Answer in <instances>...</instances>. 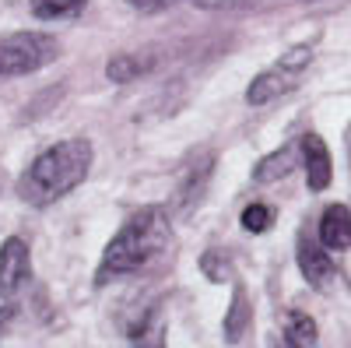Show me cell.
Segmentation results:
<instances>
[{
    "mask_svg": "<svg viewBox=\"0 0 351 348\" xmlns=\"http://www.w3.org/2000/svg\"><path fill=\"white\" fill-rule=\"evenodd\" d=\"M172 246V218L165 208L158 205H148L134 211L120 232L109 240V246L102 250V260H99V271H95V285H109L116 278H130V275H141L148 271L152 264L169 253Z\"/></svg>",
    "mask_w": 351,
    "mask_h": 348,
    "instance_id": "1",
    "label": "cell"
},
{
    "mask_svg": "<svg viewBox=\"0 0 351 348\" xmlns=\"http://www.w3.org/2000/svg\"><path fill=\"white\" fill-rule=\"evenodd\" d=\"M95 162V148L88 137H67L32 159L18 180V197L32 208H49L71 190H77Z\"/></svg>",
    "mask_w": 351,
    "mask_h": 348,
    "instance_id": "2",
    "label": "cell"
},
{
    "mask_svg": "<svg viewBox=\"0 0 351 348\" xmlns=\"http://www.w3.org/2000/svg\"><path fill=\"white\" fill-rule=\"evenodd\" d=\"M60 56V43L46 32H11L0 36V81L36 74Z\"/></svg>",
    "mask_w": 351,
    "mask_h": 348,
    "instance_id": "3",
    "label": "cell"
},
{
    "mask_svg": "<svg viewBox=\"0 0 351 348\" xmlns=\"http://www.w3.org/2000/svg\"><path fill=\"white\" fill-rule=\"evenodd\" d=\"M309 60H313V49H309V46L288 49L271 71H263V74H256V78L250 81L246 102H250V106H267V102L288 95V92L299 84V78H302V71L309 67Z\"/></svg>",
    "mask_w": 351,
    "mask_h": 348,
    "instance_id": "4",
    "label": "cell"
},
{
    "mask_svg": "<svg viewBox=\"0 0 351 348\" xmlns=\"http://www.w3.org/2000/svg\"><path fill=\"white\" fill-rule=\"evenodd\" d=\"M299 165L306 169V183L309 190H327L334 180V162H330V148L324 144L319 134H302L299 137Z\"/></svg>",
    "mask_w": 351,
    "mask_h": 348,
    "instance_id": "5",
    "label": "cell"
},
{
    "mask_svg": "<svg viewBox=\"0 0 351 348\" xmlns=\"http://www.w3.org/2000/svg\"><path fill=\"white\" fill-rule=\"evenodd\" d=\"M32 278V250L25 240L11 236L0 243V292H18Z\"/></svg>",
    "mask_w": 351,
    "mask_h": 348,
    "instance_id": "6",
    "label": "cell"
},
{
    "mask_svg": "<svg viewBox=\"0 0 351 348\" xmlns=\"http://www.w3.org/2000/svg\"><path fill=\"white\" fill-rule=\"evenodd\" d=\"M299 268H302V275H306V281L313 288H327L334 281V260H330L324 243L316 246V243L302 240L299 243Z\"/></svg>",
    "mask_w": 351,
    "mask_h": 348,
    "instance_id": "7",
    "label": "cell"
},
{
    "mask_svg": "<svg viewBox=\"0 0 351 348\" xmlns=\"http://www.w3.org/2000/svg\"><path fill=\"white\" fill-rule=\"evenodd\" d=\"M319 243L327 250H348L351 246V211L344 205H330L319 218Z\"/></svg>",
    "mask_w": 351,
    "mask_h": 348,
    "instance_id": "8",
    "label": "cell"
},
{
    "mask_svg": "<svg viewBox=\"0 0 351 348\" xmlns=\"http://www.w3.org/2000/svg\"><path fill=\"white\" fill-rule=\"evenodd\" d=\"M295 165H299V141H291V144H285V148L263 155V159L256 162L253 180H256V183H278V180H285Z\"/></svg>",
    "mask_w": 351,
    "mask_h": 348,
    "instance_id": "9",
    "label": "cell"
},
{
    "mask_svg": "<svg viewBox=\"0 0 351 348\" xmlns=\"http://www.w3.org/2000/svg\"><path fill=\"white\" fill-rule=\"evenodd\" d=\"M250 324H253V310L246 303V288L236 285V292H232V306L225 313V341H232V345L243 341V334L250 331Z\"/></svg>",
    "mask_w": 351,
    "mask_h": 348,
    "instance_id": "10",
    "label": "cell"
},
{
    "mask_svg": "<svg viewBox=\"0 0 351 348\" xmlns=\"http://www.w3.org/2000/svg\"><path fill=\"white\" fill-rule=\"evenodd\" d=\"M152 71V60L148 56H137V53H116L112 60L106 64V78L116 81V84H130L137 81L141 74Z\"/></svg>",
    "mask_w": 351,
    "mask_h": 348,
    "instance_id": "11",
    "label": "cell"
},
{
    "mask_svg": "<svg viewBox=\"0 0 351 348\" xmlns=\"http://www.w3.org/2000/svg\"><path fill=\"white\" fill-rule=\"evenodd\" d=\"M285 341L291 348H306V345H316V324L313 316L302 313V310H291L285 316Z\"/></svg>",
    "mask_w": 351,
    "mask_h": 348,
    "instance_id": "12",
    "label": "cell"
},
{
    "mask_svg": "<svg viewBox=\"0 0 351 348\" xmlns=\"http://www.w3.org/2000/svg\"><path fill=\"white\" fill-rule=\"evenodd\" d=\"M88 0H32V14L43 18V21H53V18H67V14H77Z\"/></svg>",
    "mask_w": 351,
    "mask_h": 348,
    "instance_id": "13",
    "label": "cell"
},
{
    "mask_svg": "<svg viewBox=\"0 0 351 348\" xmlns=\"http://www.w3.org/2000/svg\"><path fill=\"white\" fill-rule=\"evenodd\" d=\"M208 176H211V155H204L197 162V169H190V180L180 187V197H183L186 208L193 205V200H200V190H204V183H208Z\"/></svg>",
    "mask_w": 351,
    "mask_h": 348,
    "instance_id": "14",
    "label": "cell"
},
{
    "mask_svg": "<svg viewBox=\"0 0 351 348\" xmlns=\"http://www.w3.org/2000/svg\"><path fill=\"white\" fill-rule=\"evenodd\" d=\"M271 222H274V211H271L267 205H250V208L243 211V229H246V232H267Z\"/></svg>",
    "mask_w": 351,
    "mask_h": 348,
    "instance_id": "15",
    "label": "cell"
},
{
    "mask_svg": "<svg viewBox=\"0 0 351 348\" xmlns=\"http://www.w3.org/2000/svg\"><path fill=\"white\" fill-rule=\"evenodd\" d=\"M200 268H204V275H208L211 281H228V278H232V264H228V260H225L218 250H208V253H204Z\"/></svg>",
    "mask_w": 351,
    "mask_h": 348,
    "instance_id": "16",
    "label": "cell"
},
{
    "mask_svg": "<svg viewBox=\"0 0 351 348\" xmlns=\"http://www.w3.org/2000/svg\"><path fill=\"white\" fill-rule=\"evenodd\" d=\"M127 4L134 11H141V14H158V11H165L172 4V0H127Z\"/></svg>",
    "mask_w": 351,
    "mask_h": 348,
    "instance_id": "17",
    "label": "cell"
},
{
    "mask_svg": "<svg viewBox=\"0 0 351 348\" xmlns=\"http://www.w3.org/2000/svg\"><path fill=\"white\" fill-rule=\"evenodd\" d=\"M190 4L200 11H228V8H239L243 0H190Z\"/></svg>",
    "mask_w": 351,
    "mask_h": 348,
    "instance_id": "18",
    "label": "cell"
},
{
    "mask_svg": "<svg viewBox=\"0 0 351 348\" xmlns=\"http://www.w3.org/2000/svg\"><path fill=\"white\" fill-rule=\"evenodd\" d=\"M11 316H14V306H4V310H0V334L8 331V324H11Z\"/></svg>",
    "mask_w": 351,
    "mask_h": 348,
    "instance_id": "19",
    "label": "cell"
},
{
    "mask_svg": "<svg viewBox=\"0 0 351 348\" xmlns=\"http://www.w3.org/2000/svg\"><path fill=\"white\" fill-rule=\"evenodd\" d=\"M306 4H316V0H306Z\"/></svg>",
    "mask_w": 351,
    "mask_h": 348,
    "instance_id": "20",
    "label": "cell"
}]
</instances>
